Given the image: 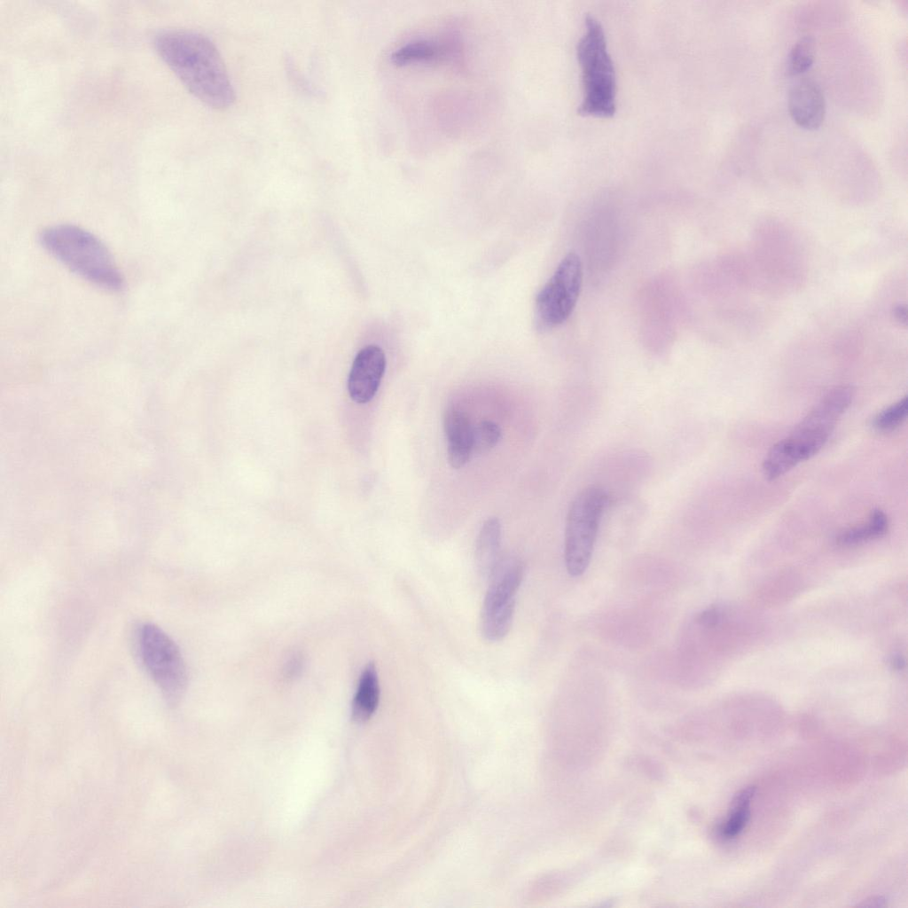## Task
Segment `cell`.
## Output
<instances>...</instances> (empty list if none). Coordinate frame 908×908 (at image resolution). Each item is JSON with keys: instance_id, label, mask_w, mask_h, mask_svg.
<instances>
[{"instance_id": "6da1fadb", "label": "cell", "mask_w": 908, "mask_h": 908, "mask_svg": "<svg viewBox=\"0 0 908 908\" xmlns=\"http://www.w3.org/2000/svg\"><path fill=\"white\" fill-rule=\"evenodd\" d=\"M153 43L160 58L197 99L221 110L233 104L231 78L209 38L192 30L168 29L158 33Z\"/></svg>"}, {"instance_id": "7a4b0ae2", "label": "cell", "mask_w": 908, "mask_h": 908, "mask_svg": "<svg viewBox=\"0 0 908 908\" xmlns=\"http://www.w3.org/2000/svg\"><path fill=\"white\" fill-rule=\"evenodd\" d=\"M39 240L47 252L83 278L110 290L122 286L112 254L90 231L73 224L52 225L42 231Z\"/></svg>"}, {"instance_id": "3957f363", "label": "cell", "mask_w": 908, "mask_h": 908, "mask_svg": "<svg viewBox=\"0 0 908 908\" xmlns=\"http://www.w3.org/2000/svg\"><path fill=\"white\" fill-rule=\"evenodd\" d=\"M577 58L583 87L579 113L612 116L615 112L614 66L607 51L604 30L593 16H586L584 33L577 44Z\"/></svg>"}, {"instance_id": "277c9868", "label": "cell", "mask_w": 908, "mask_h": 908, "mask_svg": "<svg viewBox=\"0 0 908 908\" xmlns=\"http://www.w3.org/2000/svg\"><path fill=\"white\" fill-rule=\"evenodd\" d=\"M607 505V495L598 486L583 489L570 505L566 521L564 558L568 573L572 576L583 575L591 562Z\"/></svg>"}, {"instance_id": "5b68a950", "label": "cell", "mask_w": 908, "mask_h": 908, "mask_svg": "<svg viewBox=\"0 0 908 908\" xmlns=\"http://www.w3.org/2000/svg\"><path fill=\"white\" fill-rule=\"evenodd\" d=\"M138 654L148 675L170 702L177 701L187 685V670L176 643L158 626L141 625L137 631Z\"/></svg>"}, {"instance_id": "8992f818", "label": "cell", "mask_w": 908, "mask_h": 908, "mask_svg": "<svg viewBox=\"0 0 908 908\" xmlns=\"http://www.w3.org/2000/svg\"><path fill=\"white\" fill-rule=\"evenodd\" d=\"M582 282L580 257L569 253L536 298L535 324L538 330L554 328L569 317L579 297Z\"/></svg>"}, {"instance_id": "52a82bcc", "label": "cell", "mask_w": 908, "mask_h": 908, "mask_svg": "<svg viewBox=\"0 0 908 908\" xmlns=\"http://www.w3.org/2000/svg\"><path fill=\"white\" fill-rule=\"evenodd\" d=\"M830 434L799 424L791 434L775 443L763 462L765 477L775 480L816 455Z\"/></svg>"}, {"instance_id": "ba28073f", "label": "cell", "mask_w": 908, "mask_h": 908, "mask_svg": "<svg viewBox=\"0 0 908 908\" xmlns=\"http://www.w3.org/2000/svg\"><path fill=\"white\" fill-rule=\"evenodd\" d=\"M524 564L513 555L502 556L491 572L481 616H513L515 595L523 580Z\"/></svg>"}, {"instance_id": "9c48e42d", "label": "cell", "mask_w": 908, "mask_h": 908, "mask_svg": "<svg viewBox=\"0 0 908 908\" xmlns=\"http://www.w3.org/2000/svg\"><path fill=\"white\" fill-rule=\"evenodd\" d=\"M385 369V353L379 346L362 348L355 357L348 380L352 400L357 403L370 402L378 391Z\"/></svg>"}, {"instance_id": "30bf717a", "label": "cell", "mask_w": 908, "mask_h": 908, "mask_svg": "<svg viewBox=\"0 0 908 908\" xmlns=\"http://www.w3.org/2000/svg\"><path fill=\"white\" fill-rule=\"evenodd\" d=\"M787 107L797 126L807 130L818 129L826 114V101L820 86L812 80L798 82L788 92Z\"/></svg>"}, {"instance_id": "8fae6325", "label": "cell", "mask_w": 908, "mask_h": 908, "mask_svg": "<svg viewBox=\"0 0 908 908\" xmlns=\"http://www.w3.org/2000/svg\"><path fill=\"white\" fill-rule=\"evenodd\" d=\"M443 428L448 442V461L451 467L461 468L473 454V427L464 411L449 408L444 413Z\"/></svg>"}, {"instance_id": "7c38bea8", "label": "cell", "mask_w": 908, "mask_h": 908, "mask_svg": "<svg viewBox=\"0 0 908 908\" xmlns=\"http://www.w3.org/2000/svg\"><path fill=\"white\" fill-rule=\"evenodd\" d=\"M501 523L497 517L482 524L475 544L474 559L478 572L489 577L501 559Z\"/></svg>"}, {"instance_id": "4fadbf2b", "label": "cell", "mask_w": 908, "mask_h": 908, "mask_svg": "<svg viewBox=\"0 0 908 908\" xmlns=\"http://www.w3.org/2000/svg\"><path fill=\"white\" fill-rule=\"evenodd\" d=\"M380 682L376 666L370 662L364 669L353 698L351 715L354 721L364 723L371 718L380 701Z\"/></svg>"}, {"instance_id": "5bb4252c", "label": "cell", "mask_w": 908, "mask_h": 908, "mask_svg": "<svg viewBox=\"0 0 908 908\" xmlns=\"http://www.w3.org/2000/svg\"><path fill=\"white\" fill-rule=\"evenodd\" d=\"M888 528V519L886 513L880 509H874L871 512L867 523L843 530L838 535L836 542L843 546L855 545L884 536Z\"/></svg>"}, {"instance_id": "9a60e30c", "label": "cell", "mask_w": 908, "mask_h": 908, "mask_svg": "<svg viewBox=\"0 0 908 908\" xmlns=\"http://www.w3.org/2000/svg\"><path fill=\"white\" fill-rule=\"evenodd\" d=\"M755 790V787L750 786L735 794L728 818L719 830L723 838H734L745 828L750 818L749 803Z\"/></svg>"}, {"instance_id": "2e32d148", "label": "cell", "mask_w": 908, "mask_h": 908, "mask_svg": "<svg viewBox=\"0 0 908 908\" xmlns=\"http://www.w3.org/2000/svg\"><path fill=\"white\" fill-rule=\"evenodd\" d=\"M446 47L429 41H415L405 43L391 55V60L398 65L417 61L434 60L446 54Z\"/></svg>"}, {"instance_id": "e0dca14e", "label": "cell", "mask_w": 908, "mask_h": 908, "mask_svg": "<svg viewBox=\"0 0 908 908\" xmlns=\"http://www.w3.org/2000/svg\"><path fill=\"white\" fill-rule=\"evenodd\" d=\"M816 55V43L811 35H804L792 46L787 62V73L798 75L812 66Z\"/></svg>"}, {"instance_id": "ac0fdd59", "label": "cell", "mask_w": 908, "mask_h": 908, "mask_svg": "<svg viewBox=\"0 0 908 908\" xmlns=\"http://www.w3.org/2000/svg\"><path fill=\"white\" fill-rule=\"evenodd\" d=\"M501 439V429L497 424L490 420L479 422L473 427V453L483 454L491 450Z\"/></svg>"}, {"instance_id": "d6986e66", "label": "cell", "mask_w": 908, "mask_h": 908, "mask_svg": "<svg viewBox=\"0 0 908 908\" xmlns=\"http://www.w3.org/2000/svg\"><path fill=\"white\" fill-rule=\"evenodd\" d=\"M908 411L907 396L903 397L881 411L872 421L873 427L881 432H889L898 427L906 419Z\"/></svg>"}, {"instance_id": "ffe728a7", "label": "cell", "mask_w": 908, "mask_h": 908, "mask_svg": "<svg viewBox=\"0 0 908 908\" xmlns=\"http://www.w3.org/2000/svg\"><path fill=\"white\" fill-rule=\"evenodd\" d=\"M303 664L304 661L301 654H293L289 658L284 668V673L286 677L294 678L297 677L301 673L303 668Z\"/></svg>"}, {"instance_id": "44dd1931", "label": "cell", "mask_w": 908, "mask_h": 908, "mask_svg": "<svg viewBox=\"0 0 908 908\" xmlns=\"http://www.w3.org/2000/svg\"><path fill=\"white\" fill-rule=\"evenodd\" d=\"M886 904V899L882 896H873L863 900L857 904V906L862 907H881Z\"/></svg>"}, {"instance_id": "7402d4cb", "label": "cell", "mask_w": 908, "mask_h": 908, "mask_svg": "<svg viewBox=\"0 0 908 908\" xmlns=\"http://www.w3.org/2000/svg\"><path fill=\"white\" fill-rule=\"evenodd\" d=\"M889 664L894 669L900 670L904 669L905 662L902 656L894 655L890 658Z\"/></svg>"}]
</instances>
